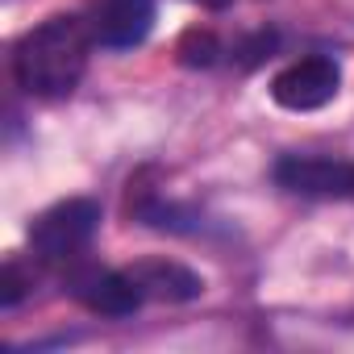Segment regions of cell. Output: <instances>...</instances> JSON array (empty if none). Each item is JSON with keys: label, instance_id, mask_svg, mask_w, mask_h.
Returning <instances> with one entry per match:
<instances>
[{"label": "cell", "instance_id": "7c38bea8", "mask_svg": "<svg viewBox=\"0 0 354 354\" xmlns=\"http://www.w3.org/2000/svg\"><path fill=\"white\" fill-rule=\"evenodd\" d=\"M350 196H354V175H350Z\"/></svg>", "mask_w": 354, "mask_h": 354}, {"label": "cell", "instance_id": "52a82bcc", "mask_svg": "<svg viewBox=\"0 0 354 354\" xmlns=\"http://www.w3.org/2000/svg\"><path fill=\"white\" fill-rule=\"evenodd\" d=\"M125 275L133 279L142 300H158V304H188L205 292V279L196 271H188L184 263H171V259H142Z\"/></svg>", "mask_w": 354, "mask_h": 354}, {"label": "cell", "instance_id": "ba28073f", "mask_svg": "<svg viewBox=\"0 0 354 354\" xmlns=\"http://www.w3.org/2000/svg\"><path fill=\"white\" fill-rule=\"evenodd\" d=\"M217 55H221V46H217V38L209 30H188L180 38V63L184 67H213Z\"/></svg>", "mask_w": 354, "mask_h": 354}, {"label": "cell", "instance_id": "8992f818", "mask_svg": "<svg viewBox=\"0 0 354 354\" xmlns=\"http://www.w3.org/2000/svg\"><path fill=\"white\" fill-rule=\"evenodd\" d=\"M271 175L279 188L300 192V196H346L354 167L337 158H321V154H283Z\"/></svg>", "mask_w": 354, "mask_h": 354}, {"label": "cell", "instance_id": "9c48e42d", "mask_svg": "<svg viewBox=\"0 0 354 354\" xmlns=\"http://www.w3.org/2000/svg\"><path fill=\"white\" fill-rule=\"evenodd\" d=\"M275 42H279V38H275L271 30H263V34L246 38V42L238 46V63H242L246 71H250V67H259L263 59H271V55H275Z\"/></svg>", "mask_w": 354, "mask_h": 354}, {"label": "cell", "instance_id": "30bf717a", "mask_svg": "<svg viewBox=\"0 0 354 354\" xmlns=\"http://www.w3.org/2000/svg\"><path fill=\"white\" fill-rule=\"evenodd\" d=\"M21 296H26V275H21V267H17V263H9L5 271H0V304L13 308Z\"/></svg>", "mask_w": 354, "mask_h": 354}, {"label": "cell", "instance_id": "5b68a950", "mask_svg": "<svg viewBox=\"0 0 354 354\" xmlns=\"http://www.w3.org/2000/svg\"><path fill=\"white\" fill-rule=\"evenodd\" d=\"M154 26V0H88V30L100 46H138Z\"/></svg>", "mask_w": 354, "mask_h": 354}, {"label": "cell", "instance_id": "277c9868", "mask_svg": "<svg viewBox=\"0 0 354 354\" xmlns=\"http://www.w3.org/2000/svg\"><path fill=\"white\" fill-rule=\"evenodd\" d=\"M67 292L71 300H80L88 313H100V317H129L142 304V292L133 288V279L109 267H75L67 275Z\"/></svg>", "mask_w": 354, "mask_h": 354}, {"label": "cell", "instance_id": "8fae6325", "mask_svg": "<svg viewBox=\"0 0 354 354\" xmlns=\"http://www.w3.org/2000/svg\"><path fill=\"white\" fill-rule=\"evenodd\" d=\"M192 5H205V9H225L230 0H192Z\"/></svg>", "mask_w": 354, "mask_h": 354}, {"label": "cell", "instance_id": "3957f363", "mask_svg": "<svg viewBox=\"0 0 354 354\" xmlns=\"http://www.w3.org/2000/svg\"><path fill=\"white\" fill-rule=\"evenodd\" d=\"M342 88V71L329 55H308V59H296L288 63L275 80H271V100L279 109H292V113H313L321 104H329Z\"/></svg>", "mask_w": 354, "mask_h": 354}, {"label": "cell", "instance_id": "7a4b0ae2", "mask_svg": "<svg viewBox=\"0 0 354 354\" xmlns=\"http://www.w3.org/2000/svg\"><path fill=\"white\" fill-rule=\"evenodd\" d=\"M96 225H100L96 201H63L30 225L34 254L42 263H71V259H80V250H88Z\"/></svg>", "mask_w": 354, "mask_h": 354}, {"label": "cell", "instance_id": "6da1fadb", "mask_svg": "<svg viewBox=\"0 0 354 354\" xmlns=\"http://www.w3.org/2000/svg\"><path fill=\"white\" fill-rule=\"evenodd\" d=\"M92 30L88 21L80 17H50L42 21L38 30H30L21 42H17V55H13V71H17V84L30 92V96H42V100H59V96H71L88 71V50H92Z\"/></svg>", "mask_w": 354, "mask_h": 354}]
</instances>
